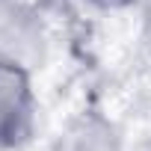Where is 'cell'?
Wrapping results in <instances>:
<instances>
[{"mask_svg":"<svg viewBox=\"0 0 151 151\" xmlns=\"http://www.w3.org/2000/svg\"><path fill=\"white\" fill-rule=\"evenodd\" d=\"M36 71L0 56V151H12L30 142L39 116L33 86Z\"/></svg>","mask_w":151,"mask_h":151,"instance_id":"6da1fadb","label":"cell"},{"mask_svg":"<svg viewBox=\"0 0 151 151\" xmlns=\"http://www.w3.org/2000/svg\"><path fill=\"white\" fill-rule=\"evenodd\" d=\"M0 56L30 71H42L50 59V30L42 9L0 0Z\"/></svg>","mask_w":151,"mask_h":151,"instance_id":"7a4b0ae2","label":"cell"},{"mask_svg":"<svg viewBox=\"0 0 151 151\" xmlns=\"http://www.w3.org/2000/svg\"><path fill=\"white\" fill-rule=\"evenodd\" d=\"M50 151H124V136L101 110H80L62 124Z\"/></svg>","mask_w":151,"mask_h":151,"instance_id":"3957f363","label":"cell"},{"mask_svg":"<svg viewBox=\"0 0 151 151\" xmlns=\"http://www.w3.org/2000/svg\"><path fill=\"white\" fill-rule=\"evenodd\" d=\"M89 3H95L98 9H107V12H119V9H127V6L139 3V0H89Z\"/></svg>","mask_w":151,"mask_h":151,"instance_id":"277c9868","label":"cell"},{"mask_svg":"<svg viewBox=\"0 0 151 151\" xmlns=\"http://www.w3.org/2000/svg\"><path fill=\"white\" fill-rule=\"evenodd\" d=\"M142 45L151 56V0H148V9H145V24H142Z\"/></svg>","mask_w":151,"mask_h":151,"instance_id":"5b68a950","label":"cell"},{"mask_svg":"<svg viewBox=\"0 0 151 151\" xmlns=\"http://www.w3.org/2000/svg\"><path fill=\"white\" fill-rule=\"evenodd\" d=\"M9 3H21V6H33V9H42L45 12V6L50 3V0H9Z\"/></svg>","mask_w":151,"mask_h":151,"instance_id":"8992f818","label":"cell"}]
</instances>
